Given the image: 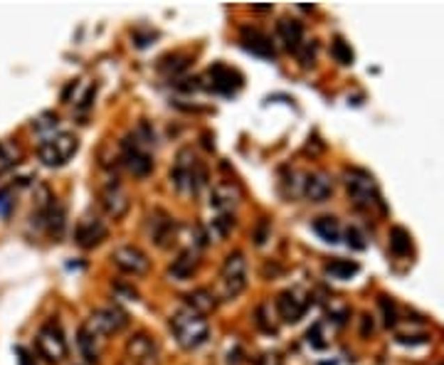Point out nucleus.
Segmentation results:
<instances>
[{"label": "nucleus", "instance_id": "1", "mask_svg": "<svg viewBox=\"0 0 444 365\" xmlns=\"http://www.w3.org/2000/svg\"><path fill=\"white\" fill-rule=\"evenodd\" d=\"M153 133L148 131V124L138 126V131L129 133L121 141V161H124L126 170L136 178H148L153 170Z\"/></svg>", "mask_w": 444, "mask_h": 365}, {"label": "nucleus", "instance_id": "2", "mask_svg": "<svg viewBox=\"0 0 444 365\" xmlns=\"http://www.w3.org/2000/svg\"><path fill=\"white\" fill-rule=\"evenodd\" d=\"M171 331H173L175 341H178L185 350L200 348L207 338H210V326H207L205 316L196 314V311L188 309V306L178 309L173 316H171Z\"/></svg>", "mask_w": 444, "mask_h": 365}, {"label": "nucleus", "instance_id": "3", "mask_svg": "<svg viewBox=\"0 0 444 365\" xmlns=\"http://www.w3.org/2000/svg\"><path fill=\"white\" fill-rule=\"evenodd\" d=\"M171 180H173V186L178 193H193V195H198L200 188L205 186L207 170L205 165L193 156L190 148H180L173 170H171Z\"/></svg>", "mask_w": 444, "mask_h": 365}, {"label": "nucleus", "instance_id": "4", "mask_svg": "<svg viewBox=\"0 0 444 365\" xmlns=\"http://www.w3.org/2000/svg\"><path fill=\"white\" fill-rule=\"evenodd\" d=\"M79 148V141H77L74 133L70 131H54L52 136L42 138L38 146V159L42 161V165L47 168H60L67 161L72 159Z\"/></svg>", "mask_w": 444, "mask_h": 365}, {"label": "nucleus", "instance_id": "5", "mask_svg": "<svg viewBox=\"0 0 444 365\" xmlns=\"http://www.w3.org/2000/svg\"><path fill=\"white\" fill-rule=\"evenodd\" d=\"M222 299H237L247 286V259L242 252H230L220 269Z\"/></svg>", "mask_w": 444, "mask_h": 365}, {"label": "nucleus", "instance_id": "6", "mask_svg": "<svg viewBox=\"0 0 444 365\" xmlns=\"http://www.w3.org/2000/svg\"><path fill=\"white\" fill-rule=\"evenodd\" d=\"M343 178H346L348 195L353 197V202H356L358 207H370V205L383 207L378 186H375V180L370 173H365V170L360 168H353V170H346Z\"/></svg>", "mask_w": 444, "mask_h": 365}, {"label": "nucleus", "instance_id": "7", "mask_svg": "<svg viewBox=\"0 0 444 365\" xmlns=\"http://www.w3.org/2000/svg\"><path fill=\"white\" fill-rule=\"evenodd\" d=\"M38 350L47 363H62L70 353L67 348V341H65V333L57 323H45L38 333Z\"/></svg>", "mask_w": 444, "mask_h": 365}, {"label": "nucleus", "instance_id": "8", "mask_svg": "<svg viewBox=\"0 0 444 365\" xmlns=\"http://www.w3.org/2000/svg\"><path fill=\"white\" fill-rule=\"evenodd\" d=\"M87 326L97 333L99 338L102 336H116L121 333L126 326H129V314L119 306H104V309H97L89 316Z\"/></svg>", "mask_w": 444, "mask_h": 365}, {"label": "nucleus", "instance_id": "9", "mask_svg": "<svg viewBox=\"0 0 444 365\" xmlns=\"http://www.w3.org/2000/svg\"><path fill=\"white\" fill-rule=\"evenodd\" d=\"M111 262L121 269L124 274H131V277H143V274L151 269V259L148 254L136 245H121L111 252Z\"/></svg>", "mask_w": 444, "mask_h": 365}, {"label": "nucleus", "instance_id": "10", "mask_svg": "<svg viewBox=\"0 0 444 365\" xmlns=\"http://www.w3.org/2000/svg\"><path fill=\"white\" fill-rule=\"evenodd\" d=\"M242 200V190L232 180H217L210 193V207H215L217 215H232V210Z\"/></svg>", "mask_w": 444, "mask_h": 365}, {"label": "nucleus", "instance_id": "11", "mask_svg": "<svg viewBox=\"0 0 444 365\" xmlns=\"http://www.w3.org/2000/svg\"><path fill=\"white\" fill-rule=\"evenodd\" d=\"M309 306H311V299L303 296L299 289H287L276 296V311H279L282 321L287 323H296L299 318L309 311Z\"/></svg>", "mask_w": 444, "mask_h": 365}, {"label": "nucleus", "instance_id": "12", "mask_svg": "<svg viewBox=\"0 0 444 365\" xmlns=\"http://www.w3.org/2000/svg\"><path fill=\"white\" fill-rule=\"evenodd\" d=\"M129 193L124 190V186H121L119 180H109L106 186L102 188V207H104V213L109 215V218H124L126 213H129Z\"/></svg>", "mask_w": 444, "mask_h": 365}, {"label": "nucleus", "instance_id": "13", "mask_svg": "<svg viewBox=\"0 0 444 365\" xmlns=\"http://www.w3.org/2000/svg\"><path fill=\"white\" fill-rule=\"evenodd\" d=\"M126 355L134 365H158V346L148 333H136L126 343Z\"/></svg>", "mask_w": 444, "mask_h": 365}, {"label": "nucleus", "instance_id": "14", "mask_svg": "<svg viewBox=\"0 0 444 365\" xmlns=\"http://www.w3.org/2000/svg\"><path fill=\"white\" fill-rule=\"evenodd\" d=\"M203 79L207 82L205 87L217 94H232L242 87V74H237V72L230 70V67H225V65H212L210 70L205 72Z\"/></svg>", "mask_w": 444, "mask_h": 365}, {"label": "nucleus", "instance_id": "15", "mask_svg": "<svg viewBox=\"0 0 444 365\" xmlns=\"http://www.w3.org/2000/svg\"><path fill=\"white\" fill-rule=\"evenodd\" d=\"M148 234H151V242H156L161 250L173 245L175 237V222L166 210H153L151 218H148Z\"/></svg>", "mask_w": 444, "mask_h": 365}, {"label": "nucleus", "instance_id": "16", "mask_svg": "<svg viewBox=\"0 0 444 365\" xmlns=\"http://www.w3.org/2000/svg\"><path fill=\"white\" fill-rule=\"evenodd\" d=\"M106 234H109L106 225H104L99 218H89L87 215V218L79 220V225H77L74 240H77V245L84 247V250H92V247L102 245V242L106 240Z\"/></svg>", "mask_w": 444, "mask_h": 365}, {"label": "nucleus", "instance_id": "17", "mask_svg": "<svg viewBox=\"0 0 444 365\" xmlns=\"http://www.w3.org/2000/svg\"><path fill=\"white\" fill-rule=\"evenodd\" d=\"M239 42H242V47L247 49V52L262 57V60H271V57L276 55L271 38L267 33H262L260 28H242V33H239Z\"/></svg>", "mask_w": 444, "mask_h": 365}, {"label": "nucleus", "instance_id": "18", "mask_svg": "<svg viewBox=\"0 0 444 365\" xmlns=\"http://www.w3.org/2000/svg\"><path fill=\"white\" fill-rule=\"evenodd\" d=\"M276 35H279V40L284 42V47H287L289 52H294V55H296L299 47L306 42V40H303V25L296 17H282V20L276 22Z\"/></svg>", "mask_w": 444, "mask_h": 365}, {"label": "nucleus", "instance_id": "19", "mask_svg": "<svg viewBox=\"0 0 444 365\" xmlns=\"http://www.w3.org/2000/svg\"><path fill=\"white\" fill-rule=\"evenodd\" d=\"M198 267H200V252L193 250V247H188V250L180 252L178 259H173L168 274L173 279H178V282H183V279L193 277V274L198 272Z\"/></svg>", "mask_w": 444, "mask_h": 365}, {"label": "nucleus", "instance_id": "20", "mask_svg": "<svg viewBox=\"0 0 444 365\" xmlns=\"http://www.w3.org/2000/svg\"><path fill=\"white\" fill-rule=\"evenodd\" d=\"M333 193V183L326 173H311L303 180V197L311 202H324Z\"/></svg>", "mask_w": 444, "mask_h": 365}, {"label": "nucleus", "instance_id": "21", "mask_svg": "<svg viewBox=\"0 0 444 365\" xmlns=\"http://www.w3.org/2000/svg\"><path fill=\"white\" fill-rule=\"evenodd\" d=\"M42 222L45 227H47V234L54 237V240H60L62 234H65V225H67L65 207H62L60 202H54V197L47 207H42Z\"/></svg>", "mask_w": 444, "mask_h": 365}, {"label": "nucleus", "instance_id": "22", "mask_svg": "<svg viewBox=\"0 0 444 365\" xmlns=\"http://www.w3.org/2000/svg\"><path fill=\"white\" fill-rule=\"evenodd\" d=\"M77 343H79L81 355H84V360H87L89 365L99 363V336L87 326V323H84V326L79 328V333H77Z\"/></svg>", "mask_w": 444, "mask_h": 365}, {"label": "nucleus", "instance_id": "23", "mask_svg": "<svg viewBox=\"0 0 444 365\" xmlns=\"http://www.w3.org/2000/svg\"><path fill=\"white\" fill-rule=\"evenodd\" d=\"M185 301H188V309H193L196 314H200V316L210 314V311L217 306L215 294H212V291H207V289H196V291H190V294L185 296Z\"/></svg>", "mask_w": 444, "mask_h": 365}, {"label": "nucleus", "instance_id": "24", "mask_svg": "<svg viewBox=\"0 0 444 365\" xmlns=\"http://www.w3.org/2000/svg\"><path fill=\"white\" fill-rule=\"evenodd\" d=\"M324 272L328 274L331 279H338V282H346V279L356 277V274L360 272V264H358V262H351V259H333V262L326 264Z\"/></svg>", "mask_w": 444, "mask_h": 365}, {"label": "nucleus", "instance_id": "25", "mask_svg": "<svg viewBox=\"0 0 444 365\" xmlns=\"http://www.w3.org/2000/svg\"><path fill=\"white\" fill-rule=\"evenodd\" d=\"M390 252L395 257H407L412 252V240H410V232L400 225L390 229Z\"/></svg>", "mask_w": 444, "mask_h": 365}, {"label": "nucleus", "instance_id": "26", "mask_svg": "<svg viewBox=\"0 0 444 365\" xmlns=\"http://www.w3.org/2000/svg\"><path fill=\"white\" fill-rule=\"evenodd\" d=\"M314 232L319 234L321 240L331 242V245L341 240V225H338L336 218H319L314 222Z\"/></svg>", "mask_w": 444, "mask_h": 365}, {"label": "nucleus", "instance_id": "27", "mask_svg": "<svg viewBox=\"0 0 444 365\" xmlns=\"http://www.w3.org/2000/svg\"><path fill=\"white\" fill-rule=\"evenodd\" d=\"M331 55H333V60H336L338 65H346V67L353 65V60H356L351 44L343 38H333V42H331Z\"/></svg>", "mask_w": 444, "mask_h": 365}, {"label": "nucleus", "instance_id": "28", "mask_svg": "<svg viewBox=\"0 0 444 365\" xmlns=\"http://www.w3.org/2000/svg\"><path fill=\"white\" fill-rule=\"evenodd\" d=\"M17 159H20V148L15 143H0V175L8 173L17 163Z\"/></svg>", "mask_w": 444, "mask_h": 365}, {"label": "nucleus", "instance_id": "29", "mask_svg": "<svg viewBox=\"0 0 444 365\" xmlns=\"http://www.w3.org/2000/svg\"><path fill=\"white\" fill-rule=\"evenodd\" d=\"M306 343L316 350H324L326 346H328V341L324 338V323H314V326L309 328V333H306Z\"/></svg>", "mask_w": 444, "mask_h": 365}, {"label": "nucleus", "instance_id": "30", "mask_svg": "<svg viewBox=\"0 0 444 365\" xmlns=\"http://www.w3.org/2000/svg\"><path fill=\"white\" fill-rule=\"evenodd\" d=\"M299 62H301V67H311L316 62V42L311 40V42H303L301 47H299L296 52Z\"/></svg>", "mask_w": 444, "mask_h": 365}, {"label": "nucleus", "instance_id": "31", "mask_svg": "<svg viewBox=\"0 0 444 365\" xmlns=\"http://www.w3.org/2000/svg\"><path fill=\"white\" fill-rule=\"evenodd\" d=\"M380 309H383V314H385V326L388 328L395 326L397 323V309H395V304H393L390 296H380Z\"/></svg>", "mask_w": 444, "mask_h": 365}, {"label": "nucleus", "instance_id": "32", "mask_svg": "<svg viewBox=\"0 0 444 365\" xmlns=\"http://www.w3.org/2000/svg\"><path fill=\"white\" fill-rule=\"evenodd\" d=\"M346 245L351 247V250H365L368 247V242H365V237H363V232L358 227H348L346 229Z\"/></svg>", "mask_w": 444, "mask_h": 365}, {"label": "nucleus", "instance_id": "33", "mask_svg": "<svg viewBox=\"0 0 444 365\" xmlns=\"http://www.w3.org/2000/svg\"><path fill=\"white\" fill-rule=\"evenodd\" d=\"M33 129L35 131H40V133H45V131H49L47 136H52L54 133V129H57V116H52V114H45V116H40L38 121L33 124Z\"/></svg>", "mask_w": 444, "mask_h": 365}, {"label": "nucleus", "instance_id": "34", "mask_svg": "<svg viewBox=\"0 0 444 365\" xmlns=\"http://www.w3.org/2000/svg\"><path fill=\"white\" fill-rule=\"evenodd\" d=\"M212 225H215L217 232H220L222 237H225V234H228L230 229L235 227V218H232V215H217V218L212 220Z\"/></svg>", "mask_w": 444, "mask_h": 365}, {"label": "nucleus", "instance_id": "35", "mask_svg": "<svg viewBox=\"0 0 444 365\" xmlns=\"http://www.w3.org/2000/svg\"><path fill=\"white\" fill-rule=\"evenodd\" d=\"M267 240H269V222H267V220H260V225H257V229H255V242L257 245H264Z\"/></svg>", "mask_w": 444, "mask_h": 365}, {"label": "nucleus", "instance_id": "36", "mask_svg": "<svg viewBox=\"0 0 444 365\" xmlns=\"http://www.w3.org/2000/svg\"><path fill=\"white\" fill-rule=\"evenodd\" d=\"M13 210V197L8 190H0V218H8Z\"/></svg>", "mask_w": 444, "mask_h": 365}, {"label": "nucleus", "instance_id": "37", "mask_svg": "<svg viewBox=\"0 0 444 365\" xmlns=\"http://www.w3.org/2000/svg\"><path fill=\"white\" fill-rule=\"evenodd\" d=\"M15 353H17V363H20V365H35V358H33V355H30V350H27V348H22V346H17Z\"/></svg>", "mask_w": 444, "mask_h": 365}, {"label": "nucleus", "instance_id": "38", "mask_svg": "<svg viewBox=\"0 0 444 365\" xmlns=\"http://www.w3.org/2000/svg\"><path fill=\"white\" fill-rule=\"evenodd\" d=\"M260 365H282V360H279V355L276 353H264L260 358Z\"/></svg>", "mask_w": 444, "mask_h": 365}, {"label": "nucleus", "instance_id": "39", "mask_svg": "<svg viewBox=\"0 0 444 365\" xmlns=\"http://www.w3.org/2000/svg\"><path fill=\"white\" fill-rule=\"evenodd\" d=\"M368 333H373V321H370V316H363V336H368Z\"/></svg>", "mask_w": 444, "mask_h": 365}]
</instances>
